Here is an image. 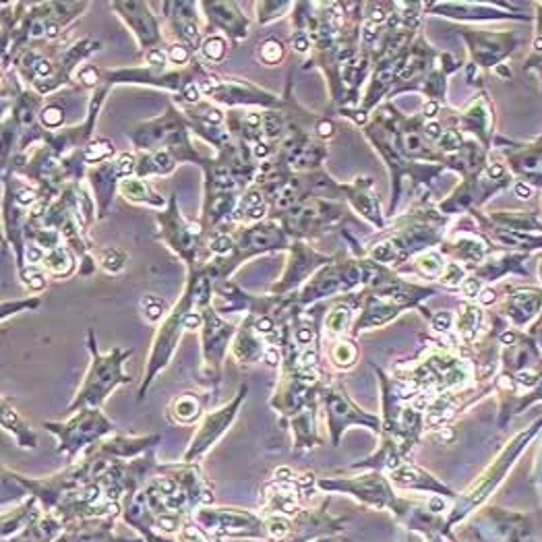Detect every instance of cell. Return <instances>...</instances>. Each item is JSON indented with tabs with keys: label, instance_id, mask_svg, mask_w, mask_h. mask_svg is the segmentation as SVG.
I'll list each match as a JSON object with an SVG mask.
<instances>
[{
	"label": "cell",
	"instance_id": "3",
	"mask_svg": "<svg viewBox=\"0 0 542 542\" xmlns=\"http://www.w3.org/2000/svg\"><path fill=\"white\" fill-rule=\"evenodd\" d=\"M122 265H124V255L118 252L116 248H110V250L103 252V267L106 269L118 271V269H122Z\"/></svg>",
	"mask_w": 542,
	"mask_h": 542
},
{
	"label": "cell",
	"instance_id": "18",
	"mask_svg": "<svg viewBox=\"0 0 542 542\" xmlns=\"http://www.w3.org/2000/svg\"><path fill=\"white\" fill-rule=\"evenodd\" d=\"M133 168H135V159H133V155H129V153L120 155L118 166H116L118 174H129V172H133Z\"/></svg>",
	"mask_w": 542,
	"mask_h": 542
},
{
	"label": "cell",
	"instance_id": "20",
	"mask_svg": "<svg viewBox=\"0 0 542 542\" xmlns=\"http://www.w3.org/2000/svg\"><path fill=\"white\" fill-rule=\"evenodd\" d=\"M170 58L174 60V62H187V58H189V52H187V48H184V46H174V48L170 50Z\"/></svg>",
	"mask_w": 542,
	"mask_h": 542
},
{
	"label": "cell",
	"instance_id": "22",
	"mask_svg": "<svg viewBox=\"0 0 542 542\" xmlns=\"http://www.w3.org/2000/svg\"><path fill=\"white\" fill-rule=\"evenodd\" d=\"M462 288H464V294H466L468 298H474V296L480 292V282H478V280H466Z\"/></svg>",
	"mask_w": 542,
	"mask_h": 542
},
{
	"label": "cell",
	"instance_id": "17",
	"mask_svg": "<svg viewBox=\"0 0 542 542\" xmlns=\"http://www.w3.org/2000/svg\"><path fill=\"white\" fill-rule=\"evenodd\" d=\"M180 538H182V542H207L205 536L199 532L197 528H193V526H189L187 530H184Z\"/></svg>",
	"mask_w": 542,
	"mask_h": 542
},
{
	"label": "cell",
	"instance_id": "29",
	"mask_svg": "<svg viewBox=\"0 0 542 542\" xmlns=\"http://www.w3.org/2000/svg\"><path fill=\"white\" fill-rule=\"evenodd\" d=\"M147 60L151 62V64H164L166 62V54L161 52V50H151L147 54Z\"/></svg>",
	"mask_w": 542,
	"mask_h": 542
},
{
	"label": "cell",
	"instance_id": "11",
	"mask_svg": "<svg viewBox=\"0 0 542 542\" xmlns=\"http://www.w3.org/2000/svg\"><path fill=\"white\" fill-rule=\"evenodd\" d=\"M282 56V46L278 42H267L263 46V60L265 62H278Z\"/></svg>",
	"mask_w": 542,
	"mask_h": 542
},
{
	"label": "cell",
	"instance_id": "39",
	"mask_svg": "<svg viewBox=\"0 0 542 542\" xmlns=\"http://www.w3.org/2000/svg\"><path fill=\"white\" fill-rule=\"evenodd\" d=\"M426 135L433 137V139H437V137L441 135V126L437 124V122H431V124H426Z\"/></svg>",
	"mask_w": 542,
	"mask_h": 542
},
{
	"label": "cell",
	"instance_id": "41",
	"mask_svg": "<svg viewBox=\"0 0 542 542\" xmlns=\"http://www.w3.org/2000/svg\"><path fill=\"white\" fill-rule=\"evenodd\" d=\"M184 96H187L189 101H197L199 99V89L195 85H191V87H187V91H184Z\"/></svg>",
	"mask_w": 542,
	"mask_h": 542
},
{
	"label": "cell",
	"instance_id": "52",
	"mask_svg": "<svg viewBox=\"0 0 542 542\" xmlns=\"http://www.w3.org/2000/svg\"><path fill=\"white\" fill-rule=\"evenodd\" d=\"M371 19L373 21H377V23H381V21H385V13H383V8H373V15H371Z\"/></svg>",
	"mask_w": 542,
	"mask_h": 542
},
{
	"label": "cell",
	"instance_id": "1",
	"mask_svg": "<svg viewBox=\"0 0 542 542\" xmlns=\"http://www.w3.org/2000/svg\"><path fill=\"white\" fill-rule=\"evenodd\" d=\"M348 319H350L348 308H336V310H333V313L327 317V327H329V331H333V333L342 331L345 325H348Z\"/></svg>",
	"mask_w": 542,
	"mask_h": 542
},
{
	"label": "cell",
	"instance_id": "27",
	"mask_svg": "<svg viewBox=\"0 0 542 542\" xmlns=\"http://www.w3.org/2000/svg\"><path fill=\"white\" fill-rule=\"evenodd\" d=\"M27 275H31V280H27V282H29V286L33 288V290H40V288H44V278H42V273H38L36 269H31Z\"/></svg>",
	"mask_w": 542,
	"mask_h": 542
},
{
	"label": "cell",
	"instance_id": "40",
	"mask_svg": "<svg viewBox=\"0 0 542 542\" xmlns=\"http://www.w3.org/2000/svg\"><path fill=\"white\" fill-rule=\"evenodd\" d=\"M437 110H439V103H437V101H429V103L424 106V114H426L429 118L437 116Z\"/></svg>",
	"mask_w": 542,
	"mask_h": 542
},
{
	"label": "cell",
	"instance_id": "5",
	"mask_svg": "<svg viewBox=\"0 0 542 542\" xmlns=\"http://www.w3.org/2000/svg\"><path fill=\"white\" fill-rule=\"evenodd\" d=\"M420 267L424 273H429V275H435V273H439L443 269V261L439 255H435V252H431V255H426L420 259Z\"/></svg>",
	"mask_w": 542,
	"mask_h": 542
},
{
	"label": "cell",
	"instance_id": "56",
	"mask_svg": "<svg viewBox=\"0 0 542 542\" xmlns=\"http://www.w3.org/2000/svg\"><path fill=\"white\" fill-rule=\"evenodd\" d=\"M534 46H536V50H542V38H536Z\"/></svg>",
	"mask_w": 542,
	"mask_h": 542
},
{
	"label": "cell",
	"instance_id": "37",
	"mask_svg": "<svg viewBox=\"0 0 542 542\" xmlns=\"http://www.w3.org/2000/svg\"><path fill=\"white\" fill-rule=\"evenodd\" d=\"M27 259H29V263H38V261L42 259V250H40L38 246H29V250H27Z\"/></svg>",
	"mask_w": 542,
	"mask_h": 542
},
{
	"label": "cell",
	"instance_id": "36",
	"mask_svg": "<svg viewBox=\"0 0 542 542\" xmlns=\"http://www.w3.org/2000/svg\"><path fill=\"white\" fill-rule=\"evenodd\" d=\"M257 329H259V331H263V333L271 331V329H273V321H271V319H265V317H263V319H259V321H257Z\"/></svg>",
	"mask_w": 542,
	"mask_h": 542
},
{
	"label": "cell",
	"instance_id": "53",
	"mask_svg": "<svg viewBox=\"0 0 542 542\" xmlns=\"http://www.w3.org/2000/svg\"><path fill=\"white\" fill-rule=\"evenodd\" d=\"M246 124L248 126H261V116H259V114H248V116H246Z\"/></svg>",
	"mask_w": 542,
	"mask_h": 542
},
{
	"label": "cell",
	"instance_id": "49",
	"mask_svg": "<svg viewBox=\"0 0 542 542\" xmlns=\"http://www.w3.org/2000/svg\"><path fill=\"white\" fill-rule=\"evenodd\" d=\"M46 36H48V38H56V36H58V25H56V23H48V25H46Z\"/></svg>",
	"mask_w": 542,
	"mask_h": 542
},
{
	"label": "cell",
	"instance_id": "2",
	"mask_svg": "<svg viewBox=\"0 0 542 542\" xmlns=\"http://www.w3.org/2000/svg\"><path fill=\"white\" fill-rule=\"evenodd\" d=\"M48 261H50V267H52L56 273H66L68 269H71V259H68V255H66L62 248L54 250Z\"/></svg>",
	"mask_w": 542,
	"mask_h": 542
},
{
	"label": "cell",
	"instance_id": "33",
	"mask_svg": "<svg viewBox=\"0 0 542 542\" xmlns=\"http://www.w3.org/2000/svg\"><path fill=\"white\" fill-rule=\"evenodd\" d=\"M79 75H81V79H83V81H85V83H89V85H91V83H94V81H96V77H98V73H96V68H83V71H81Z\"/></svg>",
	"mask_w": 542,
	"mask_h": 542
},
{
	"label": "cell",
	"instance_id": "48",
	"mask_svg": "<svg viewBox=\"0 0 542 542\" xmlns=\"http://www.w3.org/2000/svg\"><path fill=\"white\" fill-rule=\"evenodd\" d=\"M267 153H269V147L265 145V143H257V145H255V155H257V157H265Z\"/></svg>",
	"mask_w": 542,
	"mask_h": 542
},
{
	"label": "cell",
	"instance_id": "6",
	"mask_svg": "<svg viewBox=\"0 0 542 542\" xmlns=\"http://www.w3.org/2000/svg\"><path fill=\"white\" fill-rule=\"evenodd\" d=\"M141 304L145 306V313H147V317L151 319V321H157V319L161 317V308H164V302L157 300L155 296H145Z\"/></svg>",
	"mask_w": 542,
	"mask_h": 542
},
{
	"label": "cell",
	"instance_id": "34",
	"mask_svg": "<svg viewBox=\"0 0 542 542\" xmlns=\"http://www.w3.org/2000/svg\"><path fill=\"white\" fill-rule=\"evenodd\" d=\"M278 360H280V356H278V350L275 348H269L267 352H265V362H267L269 366H275Z\"/></svg>",
	"mask_w": 542,
	"mask_h": 542
},
{
	"label": "cell",
	"instance_id": "16",
	"mask_svg": "<svg viewBox=\"0 0 542 542\" xmlns=\"http://www.w3.org/2000/svg\"><path fill=\"white\" fill-rule=\"evenodd\" d=\"M433 325H435V329L437 331H447L449 329V325H451V315L449 313H437L435 315V321H433Z\"/></svg>",
	"mask_w": 542,
	"mask_h": 542
},
{
	"label": "cell",
	"instance_id": "51",
	"mask_svg": "<svg viewBox=\"0 0 542 542\" xmlns=\"http://www.w3.org/2000/svg\"><path fill=\"white\" fill-rule=\"evenodd\" d=\"M503 166H499V164H494V166H491L489 168V174L493 176V178H499V176H503Z\"/></svg>",
	"mask_w": 542,
	"mask_h": 542
},
{
	"label": "cell",
	"instance_id": "55",
	"mask_svg": "<svg viewBox=\"0 0 542 542\" xmlns=\"http://www.w3.org/2000/svg\"><path fill=\"white\" fill-rule=\"evenodd\" d=\"M513 340H515V336H513V333H509V331L503 333V336H501V342H503V344H511Z\"/></svg>",
	"mask_w": 542,
	"mask_h": 542
},
{
	"label": "cell",
	"instance_id": "19",
	"mask_svg": "<svg viewBox=\"0 0 542 542\" xmlns=\"http://www.w3.org/2000/svg\"><path fill=\"white\" fill-rule=\"evenodd\" d=\"M42 118L46 124H50V126H56L60 120H62V112L60 110H56V108H48L44 114H42Z\"/></svg>",
	"mask_w": 542,
	"mask_h": 542
},
{
	"label": "cell",
	"instance_id": "21",
	"mask_svg": "<svg viewBox=\"0 0 542 542\" xmlns=\"http://www.w3.org/2000/svg\"><path fill=\"white\" fill-rule=\"evenodd\" d=\"M230 246H232V242H230L228 236H220V238H215L211 242V250L213 252H228Z\"/></svg>",
	"mask_w": 542,
	"mask_h": 542
},
{
	"label": "cell",
	"instance_id": "43",
	"mask_svg": "<svg viewBox=\"0 0 542 542\" xmlns=\"http://www.w3.org/2000/svg\"><path fill=\"white\" fill-rule=\"evenodd\" d=\"M331 133H333L331 122H321V124H319V135H321V137H329Z\"/></svg>",
	"mask_w": 542,
	"mask_h": 542
},
{
	"label": "cell",
	"instance_id": "32",
	"mask_svg": "<svg viewBox=\"0 0 542 542\" xmlns=\"http://www.w3.org/2000/svg\"><path fill=\"white\" fill-rule=\"evenodd\" d=\"M265 215V205H255V207H248V220H261Z\"/></svg>",
	"mask_w": 542,
	"mask_h": 542
},
{
	"label": "cell",
	"instance_id": "44",
	"mask_svg": "<svg viewBox=\"0 0 542 542\" xmlns=\"http://www.w3.org/2000/svg\"><path fill=\"white\" fill-rule=\"evenodd\" d=\"M19 203H23V205L33 203V193L31 191H21L19 193Z\"/></svg>",
	"mask_w": 542,
	"mask_h": 542
},
{
	"label": "cell",
	"instance_id": "47",
	"mask_svg": "<svg viewBox=\"0 0 542 542\" xmlns=\"http://www.w3.org/2000/svg\"><path fill=\"white\" fill-rule=\"evenodd\" d=\"M46 31V25H42V23H33V27H31V38H40L42 33Z\"/></svg>",
	"mask_w": 542,
	"mask_h": 542
},
{
	"label": "cell",
	"instance_id": "30",
	"mask_svg": "<svg viewBox=\"0 0 542 542\" xmlns=\"http://www.w3.org/2000/svg\"><path fill=\"white\" fill-rule=\"evenodd\" d=\"M300 362H302V366H315V362H317V352L315 350H306L302 356H300Z\"/></svg>",
	"mask_w": 542,
	"mask_h": 542
},
{
	"label": "cell",
	"instance_id": "14",
	"mask_svg": "<svg viewBox=\"0 0 542 542\" xmlns=\"http://www.w3.org/2000/svg\"><path fill=\"white\" fill-rule=\"evenodd\" d=\"M459 143H462V139H459V135H457L455 131H447V133L441 137V147L447 149V151H453V149H457Z\"/></svg>",
	"mask_w": 542,
	"mask_h": 542
},
{
	"label": "cell",
	"instance_id": "26",
	"mask_svg": "<svg viewBox=\"0 0 542 542\" xmlns=\"http://www.w3.org/2000/svg\"><path fill=\"white\" fill-rule=\"evenodd\" d=\"M515 195H517L520 199L532 197V187H530V184H526V182H517V184H515Z\"/></svg>",
	"mask_w": 542,
	"mask_h": 542
},
{
	"label": "cell",
	"instance_id": "7",
	"mask_svg": "<svg viewBox=\"0 0 542 542\" xmlns=\"http://www.w3.org/2000/svg\"><path fill=\"white\" fill-rule=\"evenodd\" d=\"M462 280H464V269L459 267V265H447V271L443 275V284L449 288H455V286H459Z\"/></svg>",
	"mask_w": 542,
	"mask_h": 542
},
{
	"label": "cell",
	"instance_id": "38",
	"mask_svg": "<svg viewBox=\"0 0 542 542\" xmlns=\"http://www.w3.org/2000/svg\"><path fill=\"white\" fill-rule=\"evenodd\" d=\"M36 73H38L40 77L50 75V64L46 62V60H38V64H36Z\"/></svg>",
	"mask_w": 542,
	"mask_h": 542
},
{
	"label": "cell",
	"instance_id": "42",
	"mask_svg": "<svg viewBox=\"0 0 542 542\" xmlns=\"http://www.w3.org/2000/svg\"><path fill=\"white\" fill-rule=\"evenodd\" d=\"M310 338H313V333H310L308 329H298V333H296V340L300 342V344L310 342Z\"/></svg>",
	"mask_w": 542,
	"mask_h": 542
},
{
	"label": "cell",
	"instance_id": "15",
	"mask_svg": "<svg viewBox=\"0 0 542 542\" xmlns=\"http://www.w3.org/2000/svg\"><path fill=\"white\" fill-rule=\"evenodd\" d=\"M373 257H375L377 261L387 263V261L394 259V246H389V245H379V246L373 250Z\"/></svg>",
	"mask_w": 542,
	"mask_h": 542
},
{
	"label": "cell",
	"instance_id": "50",
	"mask_svg": "<svg viewBox=\"0 0 542 542\" xmlns=\"http://www.w3.org/2000/svg\"><path fill=\"white\" fill-rule=\"evenodd\" d=\"M267 133H269V135H275V133H278V120H275V116H269V118H267Z\"/></svg>",
	"mask_w": 542,
	"mask_h": 542
},
{
	"label": "cell",
	"instance_id": "46",
	"mask_svg": "<svg viewBox=\"0 0 542 542\" xmlns=\"http://www.w3.org/2000/svg\"><path fill=\"white\" fill-rule=\"evenodd\" d=\"M294 46H296V50H298V52H304V50L308 48V40L300 36V38H296V40H294Z\"/></svg>",
	"mask_w": 542,
	"mask_h": 542
},
{
	"label": "cell",
	"instance_id": "24",
	"mask_svg": "<svg viewBox=\"0 0 542 542\" xmlns=\"http://www.w3.org/2000/svg\"><path fill=\"white\" fill-rule=\"evenodd\" d=\"M215 176H217V184H220V187H224V189H234V180H232V176L226 174L224 170H217Z\"/></svg>",
	"mask_w": 542,
	"mask_h": 542
},
{
	"label": "cell",
	"instance_id": "54",
	"mask_svg": "<svg viewBox=\"0 0 542 542\" xmlns=\"http://www.w3.org/2000/svg\"><path fill=\"white\" fill-rule=\"evenodd\" d=\"M207 118H209L211 122H220V120H222V114L217 112V110H211V112H209V116H207Z\"/></svg>",
	"mask_w": 542,
	"mask_h": 542
},
{
	"label": "cell",
	"instance_id": "45",
	"mask_svg": "<svg viewBox=\"0 0 542 542\" xmlns=\"http://www.w3.org/2000/svg\"><path fill=\"white\" fill-rule=\"evenodd\" d=\"M364 40L366 42H373L375 40V25H373V23H366V25H364Z\"/></svg>",
	"mask_w": 542,
	"mask_h": 542
},
{
	"label": "cell",
	"instance_id": "25",
	"mask_svg": "<svg viewBox=\"0 0 542 542\" xmlns=\"http://www.w3.org/2000/svg\"><path fill=\"white\" fill-rule=\"evenodd\" d=\"M155 166H157V170H161V172H168V170L172 168V161H170L168 153H157V155H155Z\"/></svg>",
	"mask_w": 542,
	"mask_h": 542
},
{
	"label": "cell",
	"instance_id": "8",
	"mask_svg": "<svg viewBox=\"0 0 542 542\" xmlns=\"http://www.w3.org/2000/svg\"><path fill=\"white\" fill-rule=\"evenodd\" d=\"M354 356H356V352H354V348L350 344H338L336 350H333V358H336L340 364H350L354 360Z\"/></svg>",
	"mask_w": 542,
	"mask_h": 542
},
{
	"label": "cell",
	"instance_id": "10",
	"mask_svg": "<svg viewBox=\"0 0 542 542\" xmlns=\"http://www.w3.org/2000/svg\"><path fill=\"white\" fill-rule=\"evenodd\" d=\"M267 526H269V534L275 540H282L288 534V524H286V520H282V517H271Z\"/></svg>",
	"mask_w": 542,
	"mask_h": 542
},
{
	"label": "cell",
	"instance_id": "12",
	"mask_svg": "<svg viewBox=\"0 0 542 542\" xmlns=\"http://www.w3.org/2000/svg\"><path fill=\"white\" fill-rule=\"evenodd\" d=\"M122 191L129 195V197H133V199H143L145 195H147V191H145V187L141 182H137V180H129V182H124L122 184Z\"/></svg>",
	"mask_w": 542,
	"mask_h": 542
},
{
	"label": "cell",
	"instance_id": "28",
	"mask_svg": "<svg viewBox=\"0 0 542 542\" xmlns=\"http://www.w3.org/2000/svg\"><path fill=\"white\" fill-rule=\"evenodd\" d=\"M517 379H520V383L526 385V387H532L536 385V375L534 373H530V371H522L520 375H517Z\"/></svg>",
	"mask_w": 542,
	"mask_h": 542
},
{
	"label": "cell",
	"instance_id": "23",
	"mask_svg": "<svg viewBox=\"0 0 542 542\" xmlns=\"http://www.w3.org/2000/svg\"><path fill=\"white\" fill-rule=\"evenodd\" d=\"M199 323H201V317L197 313H187V315H184V319H182V325L187 327V329H197Z\"/></svg>",
	"mask_w": 542,
	"mask_h": 542
},
{
	"label": "cell",
	"instance_id": "35",
	"mask_svg": "<svg viewBox=\"0 0 542 542\" xmlns=\"http://www.w3.org/2000/svg\"><path fill=\"white\" fill-rule=\"evenodd\" d=\"M480 302L482 304H493L494 302V292L491 290V288H484V290L480 292Z\"/></svg>",
	"mask_w": 542,
	"mask_h": 542
},
{
	"label": "cell",
	"instance_id": "31",
	"mask_svg": "<svg viewBox=\"0 0 542 542\" xmlns=\"http://www.w3.org/2000/svg\"><path fill=\"white\" fill-rule=\"evenodd\" d=\"M292 195H294V191L288 187V189H284L282 191V195H280V199H278V207H288L292 203Z\"/></svg>",
	"mask_w": 542,
	"mask_h": 542
},
{
	"label": "cell",
	"instance_id": "13",
	"mask_svg": "<svg viewBox=\"0 0 542 542\" xmlns=\"http://www.w3.org/2000/svg\"><path fill=\"white\" fill-rule=\"evenodd\" d=\"M112 151V145L108 141H99L98 145H91L87 151V159H101Z\"/></svg>",
	"mask_w": 542,
	"mask_h": 542
},
{
	"label": "cell",
	"instance_id": "9",
	"mask_svg": "<svg viewBox=\"0 0 542 542\" xmlns=\"http://www.w3.org/2000/svg\"><path fill=\"white\" fill-rule=\"evenodd\" d=\"M176 414L182 420H191L193 416H197V403L193 399H180L176 403Z\"/></svg>",
	"mask_w": 542,
	"mask_h": 542
},
{
	"label": "cell",
	"instance_id": "4",
	"mask_svg": "<svg viewBox=\"0 0 542 542\" xmlns=\"http://www.w3.org/2000/svg\"><path fill=\"white\" fill-rule=\"evenodd\" d=\"M203 52L209 56L211 60H220L224 56V40L222 38H209L203 46Z\"/></svg>",
	"mask_w": 542,
	"mask_h": 542
}]
</instances>
